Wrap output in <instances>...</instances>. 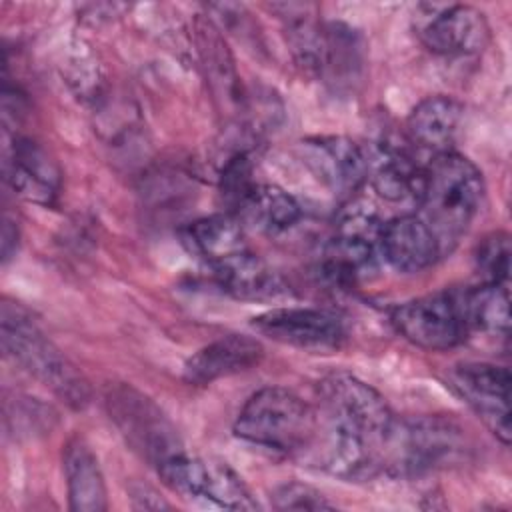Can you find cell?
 Segmentation results:
<instances>
[{"mask_svg":"<svg viewBox=\"0 0 512 512\" xmlns=\"http://www.w3.org/2000/svg\"><path fill=\"white\" fill-rule=\"evenodd\" d=\"M464 450L462 430L444 418L428 416L394 422L384 468L396 474L418 476L456 460Z\"/></svg>","mask_w":512,"mask_h":512,"instance_id":"5b68a950","label":"cell"},{"mask_svg":"<svg viewBox=\"0 0 512 512\" xmlns=\"http://www.w3.org/2000/svg\"><path fill=\"white\" fill-rule=\"evenodd\" d=\"M314 432L316 412L282 386L254 392L234 422V434L240 440L284 454L308 452Z\"/></svg>","mask_w":512,"mask_h":512,"instance_id":"277c9868","label":"cell"},{"mask_svg":"<svg viewBox=\"0 0 512 512\" xmlns=\"http://www.w3.org/2000/svg\"><path fill=\"white\" fill-rule=\"evenodd\" d=\"M70 508L76 512L106 510V484L96 454L82 438H72L62 454Z\"/></svg>","mask_w":512,"mask_h":512,"instance_id":"ffe728a7","label":"cell"},{"mask_svg":"<svg viewBox=\"0 0 512 512\" xmlns=\"http://www.w3.org/2000/svg\"><path fill=\"white\" fill-rule=\"evenodd\" d=\"M374 190L390 202L420 200L426 166H420L412 154L394 144H382L368 160Z\"/></svg>","mask_w":512,"mask_h":512,"instance_id":"d6986e66","label":"cell"},{"mask_svg":"<svg viewBox=\"0 0 512 512\" xmlns=\"http://www.w3.org/2000/svg\"><path fill=\"white\" fill-rule=\"evenodd\" d=\"M262 356L264 348L256 338L246 334H228L192 354L184 364L182 376L188 384L206 386L258 366Z\"/></svg>","mask_w":512,"mask_h":512,"instance_id":"9a60e30c","label":"cell"},{"mask_svg":"<svg viewBox=\"0 0 512 512\" xmlns=\"http://www.w3.org/2000/svg\"><path fill=\"white\" fill-rule=\"evenodd\" d=\"M130 498L134 500L136 508H168V504L148 486H140L138 490H132Z\"/></svg>","mask_w":512,"mask_h":512,"instance_id":"83f0119b","label":"cell"},{"mask_svg":"<svg viewBox=\"0 0 512 512\" xmlns=\"http://www.w3.org/2000/svg\"><path fill=\"white\" fill-rule=\"evenodd\" d=\"M302 162L334 194L356 192L368 176V156L346 136H316L300 144Z\"/></svg>","mask_w":512,"mask_h":512,"instance_id":"7c38bea8","label":"cell"},{"mask_svg":"<svg viewBox=\"0 0 512 512\" xmlns=\"http://www.w3.org/2000/svg\"><path fill=\"white\" fill-rule=\"evenodd\" d=\"M184 246L208 266L220 264L248 250L244 228L232 214H212L190 222L182 232Z\"/></svg>","mask_w":512,"mask_h":512,"instance_id":"44dd1931","label":"cell"},{"mask_svg":"<svg viewBox=\"0 0 512 512\" xmlns=\"http://www.w3.org/2000/svg\"><path fill=\"white\" fill-rule=\"evenodd\" d=\"M156 472L170 490L182 496L202 498L228 510L258 508L242 478L226 462L204 460L182 450L160 462Z\"/></svg>","mask_w":512,"mask_h":512,"instance_id":"8992f818","label":"cell"},{"mask_svg":"<svg viewBox=\"0 0 512 512\" xmlns=\"http://www.w3.org/2000/svg\"><path fill=\"white\" fill-rule=\"evenodd\" d=\"M240 224L276 236L290 230L302 216V208L292 194L274 184H256L236 208Z\"/></svg>","mask_w":512,"mask_h":512,"instance_id":"7402d4cb","label":"cell"},{"mask_svg":"<svg viewBox=\"0 0 512 512\" xmlns=\"http://www.w3.org/2000/svg\"><path fill=\"white\" fill-rule=\"evenodd\" d=\"M464 118V106L452 96L434 94L420 100L406 118V134L412 144L432 150L434 156L448 152Z\"/></svg>","mask_w":512,"mask_h":512,"instance_id":"e0dca14e","label":"cell"},{"mask_svg":"<svg viewBox=\"0 0 512 512\" xmlns=\"http://www.w3.org/2000/svg\"><path fill=\"white\" fill-rule=\"evenodd\" d=\"M422 44L440 56H470L484 50L490 40V26L474 6L454 4L440 10L418 28Z\"/></svg>","mask_w":512,"mask_h":512,"instance_id":"4fadbf2b","label":"cell"},{"mask_svg":"<svg viewBox=\"0 0 512 512\" xmlns=\"http://www.w3.org/2000/svg\"><path fill=\"white\" fill-rule=\"evenodd\" d=\"M4 174L12 190L28 202L52 204L60 190V170L32 138L14 136L4 146Z\"/></svg>","mask_w":512,"mask_h":512,"instance_id":"5bb4252c","label":"cell"},{"mask_svg":"<svg viewBox=\"0 0 512 512\" xmlns=\"http://www.w3.org/2000/svg\"><path fill=\"white\" fill-rule=\"evenodd\" d=\"M484 198V178L472 160L448 150L436 154L424 172L420 218L438 240L442 256L452 252L474 222Z\"/></svg>","mask_w":512,"mask_h":512,"instance_id":"7a4b0ae2","label":"cell"},{"mask_svg":"<svg viewBox=\"0 0 512 512\" xmlns=\"http://www.w3.org/2000/svg\"><path fill=\"white\" fill-rule=\"evenodd\" d=\"M106 406L126 442L154 468L184 450L174 426L162 410L138 390L116 386L108 392Z\"/></svg>","mask_w":512,"mask_h":512,"instance_id":"52a82bcc","label":"cell"},{"mask_svg":"<svg viewBox=\"0 0 512 512\" xmlns=\"http://www.w3.org/2000/svg\"><path fill=\"white\" fill-rule=\"evenodd\" d=\"M218 286L240 300H274L286 294V284L262 258L244 250L210 266Z\"/></svg>","mask_w":512,"mask_h":512,"instance_id":"ac0fdd59","label":"cell"},{"mask_svg":"<svg viewBox=\"0 0 512 512\" xmlns=\"http://www.w3.org/2000/svg\"><path fill=\"white\" fill-rule=\"evenodd\" d=\"M0 340L4 352L28 374L48 386L72 408H82L88 384L68 358L42 332L28 310L16 302H4L0 312Z\"/></svg>","mask_w":512,"mask_h":512,"instance_id":"3957f363","label":"cell"},{"mask_svg":"<svg viewBox=\"0 0 512 512\" xmlns=\"http://www.w3.org/2000/svg\"><path fill=\"white\" fill-rule=\"evenodd\" d=\"M460 298L468 328L492 336H508L510 294L506 284H480L460 294Z\"/></svg>","mask_w":512,"mask_h":512,"instance_id":"603a6c76","label":"cell"},{"mask_svg":"<svg viewBox=\"0 0 512 512\" xmlns=\"http://www.w3.org/2000/svg\"><path fill=\"white\" fill-rule=\"evenodd\" d=\"M252 326L274 342L312 352L336 350L346 336L342 318L322 308H272L256 316Z\"/></svg>","mask_w":512,"mask_h":512,"instance_id":"8fae6325","label":"cell"},{"mask_svg":"<svg viewBox=\"0 0 512 512\" xmlns=\"http://www.w3.org/2000/svg\"><path fill=\"white\" fill-rule=\"evenodd\" d=\"M382 226L372 204L364 200L346 204L336 218L334 236L326 250V274L332 280L348 282L368 270L376 248H380Z\"/></svg>","mask_w":512,"mask_h":512,"instance_id":"9c48e42d","label":"cell"},{"mask_svg":"<svg viewBox=\"0 0 512 512\" xmlns=\"http://www.w3.org/2000/svg\"><path fill=\"white\" fill-rule=\"evenodd\" d=\"M254 186L256 182L252 180V162L248 154L236 152L220 172V196L224 204L236 212Z\"/></svg>","mask_w":512,"mask_h":512,"instance_id":"484cf974","label":"cell"},{"mask_svg":"<svg viewBox=\"0 0 512 512\" xmlns=\"http://www.w3.org/2000/svg\"><path fill=\"white\" fill-rule=\"evenodd\" d=\"M390 320L400 336L424 350H450L468 332L462 298L456 292H436L402 302L392 310Z\"/></svg>","mask_w":512,"mask_h":512,"instance_id":"ba28073f","label":"cell"},{"mask_svg":"<svg viewBox=\"0 0 512 512\" xmlns=\"http://www.w3.org/2000/svg\"><path fill=\"white\" fill-rule=\"evenodd\" d=\"M448 384L502 444H510L508 368L486 362L460 364L450 370Z\"/></svg>","mask_w":512,"mask_h":512,"instance_id":"30bf717a","label":"cell"},{"mask_svg":"<svg viewBox=\"0 0 512 512\" xmlns=\"http://www.w3.org/2000/svg\"><path fill=\"white\" fill-rule=\"evenodd\" d=\"M380 250L386 262L404 274L432 266L440 256L438 240L418 214L396 216L382 226Z\"/></svg>","mask_w":512,"mask_h":512,"instance_id":"2e32d148","label":"cell"},{"mask_svg":"<svg viewBox=\"0 0 512 512\" xmlns=\"http://www.w3.org/2000/svg\"><path fill=\"white\" fill-rule=\"evenodd\" d=\"M320 410L308 452L316 464L346 480H364L384 470L394 414L386 400L350 374H332L320 384Z\"/></svg>","mask_w":512,"mask_h":512,"instance_id":"6da1fadb","label":"cell"},{"mask_svg":"<svg viewBox=\"0 0 512 512\" xmlns=\"http://www.w3.org/2000/svg\"><path fill=\"white\" fill-rule=\"evenodd\" d=\"M510 236L506 232L488 234L476 248V270L482 284H506L510 276Z\"/></svg>","mask_w":512,"mask_h":512,"instance_id":"d4e9b609","label":"cell"},{"mask_svg":"<svg viewBox=\"0 0 512 512\" xmlns=\"http://www.w3.org/2000/svg\"><path fill=\"white\" fill-rule=\"evenodd\" d=\"M272 502L278 510H328L334 508L322 492L302 482H286L272 492Z\"/></svg>","mask_w":512,"mask_h":512,"instance_id":"4316f807","label":"cell"},{"mask_svg":"<svg viewBox=\"0 0 512 512\" xmlns=\"http://www.w3.org/2000/svg\"><path fill=\"white\" fill-rule=\"evenodd\" d=\"M18 246V230L10 220H4L2 228V258L4 262L12 258V252H16Z\"/></svg>","mask_w":512,"mask_h":512,"instance_id":"f1b7e54d","label":"cell"},{"mask_svg":"<svg viewBox=\"0 0 512 512\" xmlns=\"http://www.w3.org/2000/svg\"><path fill=\"white\" fill-rule=\"evenodd\" d=\"M362 46L352 28L344 24H328L324 26V40L320 52L318 74H330L332 82L342 80L344 76L352 78L356 68L360 66Z\"/></svg>","mask_w":512,"mask_h":512,"instance_id":"cb8c5ba5","label":"cell"}]
</instances>
